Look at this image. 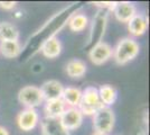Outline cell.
Wrapping results in <instances>:
<instances>
[{"label": "cell", "mask_w": 150, "mask_h": 135, "mask_svg": "<svg viewBox=\"0 0 150 135\" xmlns=\"http://www.w3.org/2000/svg\"><path fill=\"white\" fill-rule=\"evenodd\" d=\"M115 17V19L119 20L120 23L128 24V21L131 19L134 15H137V7L132 2L129 1H119L115 2L114 7L111 10Z\"/></svg>", "instance_id": "9"}, {"label": "cell", "mask_w": 150, "mask_h": 135, "mask_svg": "<svg viewBox=\"0 0 150 135\" xmlns=\"http://www.w3.org/2000/svg\"><path fill=\"white\" fill-rule=\"evenodd\" d=\"M42 54L47 59H56L62 53V43L55 35H50L40 45Z\"/></svg>", "instance_id": "11"}, {"label": "cell", "mask_w": 150, "mask_h": 135, "mask_svg": "<svg viewBox=\"0 0 150 135\" xmlns=\"http://www.w3.org/2000/svg\"><path fill=\"white\" fill-rule=\"evenodd\" d=\"M148 29V17L142 14H137L128 21V31L133 37L142 36ZM132 37V39H133Z\"/></svg>", "instance_id": "12"}, {"label": "cell", "mask_w": 150, "mask_h": 135, "mask_svg": "<svg viewBox=\"0 0 150 135\" xmlns=\"http://www.w3.org/2000/svg\"><path fill=\"white\" fill-rule=\"evenodd\" d=\"M82 97V90L75 87H66L64 88L62 95L63 101L65 103L66 107H75L77 108Z\"/></svg>", "instance_id": "17"}, {"label": "cell", "mask_w": 150, "mask_h": 135, "mask_svg": "<svg viewBox=\"0 0 150 135\" xmlns=\"http://www.w3.org/2000/svg\"><path fill=\"white\" fill-rule=\"evenodd\" d=\"M17 6L16 1H0V8L5 10H13Z\"/></svg>", "instance_id": "21"}, {"label": "cell", "mask_w": 150, "mask_h": 135, "mask_svg": "<svg viewBox=\"0 0 150 135\" xmlns=\"http://www.w3.org/2000/svg\"><path fill=\"white\" fill-rule=\"evenodd\" d=\"M86 63L81 59H72L65 66V72L72 79H80L86 73Z\"/></svg>", "instance_id": "14"}, {"label": "cell", "mask_w": 150, "mask_h": 135, "mask_svg": "<svg viewBox=\"0 0 150 135\" xmlns=\"http://www.w3.org/2000/svg\"><path fill=\"white\" fill-rule=\"evenodd\" d=\"M98 91L101 103L105 107H110L113 105L118 98V91L111 84H103L98 89Z\"/></svg>", "instance_id": "18"}, {"label": "cell", "mask_w": 150, "mask_h": 135, "mask_svg": "<svg viewBox=\"0 0 150 135\" xmlns=\"http://www.w3.org/2000/svg\"><path fill=\"white\" fill-rule=\"evenodd\" d=\"M92 135H104V134H101V133H98V132H93Z\"/></svg>", "instance_id": "24"}, {"label": "cell", "mask_w": 150, "mask_h": 135, "mask_svg": "<svg viewBox=\"0 0 150 135\" xmlns=\"http://www.w3.org/2000/svg\"><path fill=\"white\" fill-rule=\"evenodd\" d=\"M108 16L109 14L106 10H99L94 16L92 25L90 28V35L88 39V44L95 45L99 42H102V37L104 36V33L108 25Z\"/></svg>", "instance_id": "5"}, {"label": "cell", "mask_w": 150, "mask_h": 135, "mask_svg": "<svg viewBox=\"0 0 150 135\" xmlns=\"http://www.w3.org/2000/svg\"><path fill=\"white\" fill-rule=\"evenodd\" d=\"M83 114L79 108L75 107H66L61 117L58 118L59 123L65 131H75L83 123Z\"/></svg>", "instance_id": "7"}, {"label": "cell", "mask_w": 150, "mask_h": 135, "mask_svg": "<svg viewBox=\"0 0 150 135\" xmlns=\"http://www.w3.org/2000/svg\"><path fill=\"white\" fill-rule=\"evenodd\" d=\"M88 25V18L86 15L76 13L72 15L69 19V27L72 32L80 33L83 32Z\"/></svg>", "instance_id": "20"}, {"label": "cell", "mask_w": 150, "mask_h": 135, "mask_svg": "<svg viewBox=\"0 0 150 135\" xmlns=\"http://www.w3.org/2000/svg\"><path fill=\"white\" fill-rule=\"evenodd\" d=\"M92 117H93L92 124H93L94 132L109 135L114 129L115 115L110 107H105V106L101 107Z\"/></svg>", "instance_id": "2"}, {"label": "cell", "mask_w": 150, "mask_h": 135, "mask_svg": "<svg viewBox=\"0 0 150 135\" xmlns=\"http://www.w3.org/2000/svg\"><path fill=\"white\" fill-rule=\"evenodd\" d=\"M5 41H19L18 28L9 21L0 23V42Z\"/></svg>", "instance_id": "19"}, {"label": "cell", "mask_w": 150, "mask_h": 135, "mask_svg": "<svg viewBox=\"0 0 150 135\" xmlns=\"http://www.w3.org/2000/svg\"><path fill=\"white\" fill-rule=\"evenodd\" d=\"M44 106V113L45 117L48 118H55L58 119L61 115L64 113V110L66 109V105L63 101V99H55V100H50V101H45Z\"/></svg>", "instance_id": "15"}, {"label": "cell", "mask_w": 150, "mask_h": 135, "mask_svg": "<svg viewBox=\"0 0 150 135\" xmlns=\"http://www.w3.org/2000/svg\"><path fill=\"white\" fill-rule=\"evenodd\" d=\"M64 88L65 87L58 80H47V81H45L44 84L39 87L45 101L61 99L63 95V91H64Z\"/></svg>", "instance_id": "10"}, {"label": "cell", "mask_w": 150, "mask_h": 135, "mask_svg": "<svg viewBox=\"0 0 150 135\" xmlns=\"http://www.w3.org/2000/svg\"><path fill=\"white\" fill-rule=\"evenodd\" d=\"M40 132L42 135H69V132L65 131L61 125L59 119L44 117L40 122Z\"/></svg>", "instance_id": "13"}, {"label": "cell", "mask_w": 150, "mask_h": 135, "mask_svg": "<svg viewBox=\"0 0 150 135\" xmlns=\"http://www.w3.org/2000/svg\"><path fill=\"white\" fill-rule=\"evenodd\" d=\"M21 53V45L19 41L0 42V54L6 59H15Z\"/></svg>", "instance_id": "16"}, {"label": "cell", "mask_w": 150, "mask_h": 135, "mask_svg": "<svg viewBox=\"0 0 150 135\" xmlns=\"http://www.w3.org/2000/svg\"><path fill=\"white\" fill-rule=\"evenodd\" d=\"M17 125L24 132H30L39 123V114L34 108H25L17 115Z\"/></svg>", "instance_id": "8"}, {"label": "cell", "mask_w": 150, "mask_h": 135, "mask_svg": "<svg viewBox=\"0 0 150 135\" xmlns=\"http://www.w3.org/2000/svg\"><path fill=\"white\" fill-rule=\"evenodd\" d=\"M140 52V45L132 37H123L112 49V58L115 63L125 65L137 58Z\"/></svg>", "instance_id": "1"}, {"label": "cell", "mask_w": 150, "mask_h": 135, "mask_svg": "<svg viewBox=\"0 0 150 135\" xmlns=\"http://www.w3.org/2000/svg\"><path fill=\"white\" fill-rule=\"evenodd\" d=\"M0 135H10V134H9V131L6 127L0 126Z\"/></svg>", "instance_id": "23"}, {"label": "cell", "mask_w": 150, "mask_h": 135, "mask_svg": "<svg viewBox=\"0 0 150 135\" xmlns=\"http://www.w3.org/2000/svg\"><path fill=\"white\" fill-rule=\"evenodd\" d=\"M103 105L101 103L100 97H99V91L95 87H86L82 91L81 101L79 105V109L83 116H93Z\"/></svg>", "instance_id": "3"}, {"label": "cell", "mask_w": 150, "mask_h": 135, "mask_svg": "<svg viewBox=\"0 0 150 135\" xmlns=\"http://www.w3.org/2000/svg\"><path fill=\"white\" fill-rule=\"evenodd\" d=\"M112 58V47L106 42H99L88 51V59L94 65H103Z\"/></svg>", "instance_id": "6"}, {"label": "cell", "mask_w": 150, "mask_h": 135, "mask_svg": "<svg viewBox=\"0 0 150 135\" xmlns=\"http://www.w3.org/2000/svg\"><path fill=\"white\" fill-rule=\"evenodd\" d=\"M114 4L115 2H111V1H109V2H102V1H100V2H93V5H95V6L100 7V8H102V10L103 9H109V10H112V8L114 7Z\"/></svg>", "instance_id": "22"}, {"label": "cell", "mask_w": 150, "mask_h": 135, "mask_svg": "<svg viewBox=\"0 0 150 135\" xmlns=\"http://www.w3.org/2000/svg\"><path fill=\"white\" fill-rule=\"evenodd\" d=\"M18 101L25 108H34V109H36V107L45 103L42 91L39 87L36 86L23 87L18 92Z\"/></svg>", "instance_id": "4"}]
</instances>
